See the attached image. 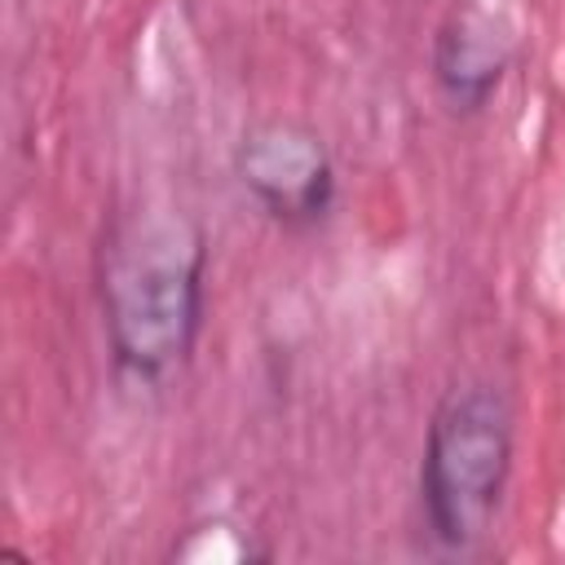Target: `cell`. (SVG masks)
I'll use <instances>...</instances> for the list:
<instances>
[{
  "label": "cell",
  "instance_id": "1",
  "mask_svg": "<svg viewBox=\"0 0 565 565\" xmlns=\"http://www.w3.org/2000/svg\"><path fill=\"white\" fill-rule=\"evenodd\" d=\"M203 234L181 212L128 216L102 265V309L119 371L163 380L177 371L203 322Z\"/></svg>",
  "mask_w": 565,
  "mask_h": 565
},
{
  "label": "cell",
  "instance_id": "2",
  "mask_svg": "<svg viewBox=\"0 0 565 565\" xmlns=\"http://www.w3.org/2000/svg\"><path fill=\"white\" fill-rule=\"evenodd\" d=\"M512 468V406L499 388L468 384L455 388L424 441V468H419V494L424 516L437 543L446 547H472L503 499Z\"/></svg>",
  "mask_w": 565,
  "mask_h": 565
},
{
  "label": "cell",
  "instance_id": "3",
  "mask_svg": "<svg viewBox=\"0 0 565 565\" xmlns=\"http://www.w3.org/2000/svg\"><path fill=\"white\" fill-rule=\"evenodd\" d=\"M243 185L282 225H313L327 216L335 172L322 141L300 124H260L238 146Z\"/></svg>",
  "mask_w": 565,
  "mask_h": 565
},
{
  "label": "cell",
  "instance_id": "4",
  "mask_svg": "<svg viewBox=\"0 0 565 565\" xmlns=\"http://www.w3.org/2000/svg\"><path fill=\"white\" fill-rule=\"evenodd\" d=\"M503 53H494V40L486 31H472L463 18L441 35L437 49V75L450 88L455 102H481L499 79Z\"/></svg>",
  "mask_w": 565,
  "mask_h": 565
}]
</instances>
